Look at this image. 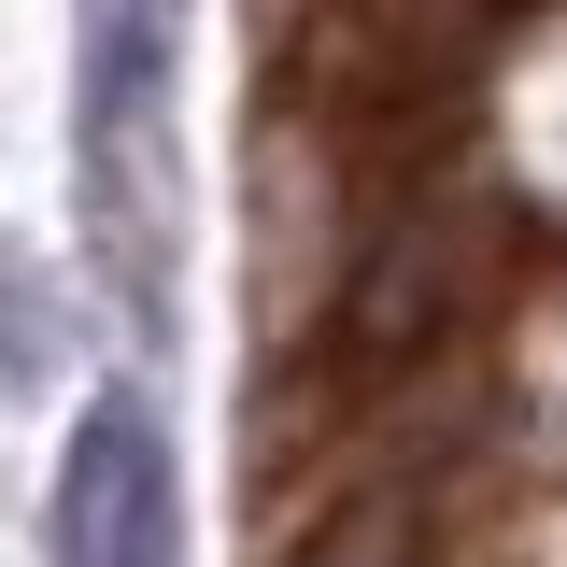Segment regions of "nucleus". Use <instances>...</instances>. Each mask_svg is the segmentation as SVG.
Here are the masks:
<instances>
[{
	"instance_id": "1",
	"label": "nucleus",
	"mask_w": 567,
	"mask_h": 567,
	"mask_svg": "<svg viewBox=\"0 0 567 567\" xmlns=\"http://www.w3.org/2000/svg\"><path fill=\"white\" fill-rule=\"evenodd\" d=\"M43 567H185V483L142 383H100L43 468Z\"/></svg>"
},
{
	"instance_id": "2",
	"label": "nucleus",
	"mask_w": 567,
	"mask_h": 567,
	"mask_svg": "<svg viewBox=\"0 0 567 567\" xmlns=\"http://www.w3.org/2000/svg\"><path fill=\"white\" fill-rule=\"evenodd\" d=\"M284 567H468V554L440 539V511H412V496H341V511H312L284 539Z\"/></svg>"
},
{
	"instance_id": "3",
	"label": "nucleus",
	"mask_w": 567,
	"mask_h": 567,
	"mask_svg": "<svg viewBox=\"0 0 567 567\" xmlns=\"http://www.w3.org/2000/svg\"><path fill=\"white\" fill-rule=\"evenodd\" d=\"M43 354H58V298L29 284V256H0V398L43 383Z\"/></svg>"
}]
</instances>
